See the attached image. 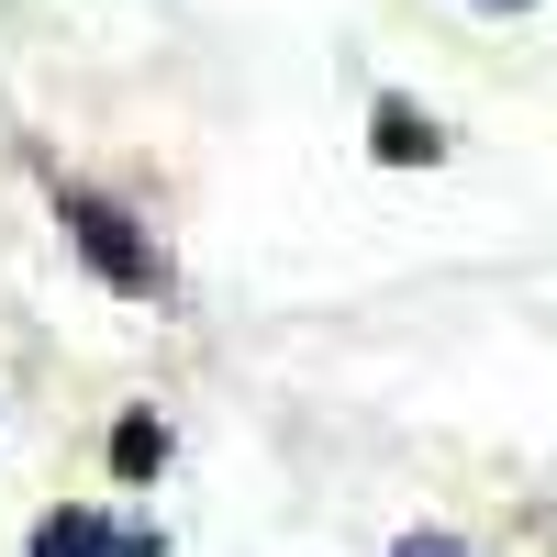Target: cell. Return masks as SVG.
<instances>
[{
    "mask_svg": "<svg viewBox=\"0 0 557 557\" xmlns=\"http://www.w3.org/2000/svg\"><path fill=\"white\" fill-rule=\"evenodd\" d=\"M67 235H78V257L101 268L112 290H134V301L157 290V257H146V235H134V212H112V201H89V190H78V201H67Z\"/></svg>",
    "mask_w": 557,
    "mask_h": 557,
    "instance_id": "1",
    "label": "cell"
},
{
    "mask_svg": "<svg viewBox=\"0 0 557 557\" xmlns=\"http://www.w3.org/2000/svg\"><path fill=\"white\" fill-rule=\"evenodd\" d=\"M34 557H157V535H134V524H101V513H45L34 524Z\"/></svg>",
    "mask_w": 557,
    "mask_h": 557,
    "instance_id": "2",
    "label": "cell"
},
{
    "mask_svg": "<svg viewBox=\"0 0 557 557\" xmlns=\"http://www.w3.org/2000/svg\"><path fill=\"white\" fill-rule=\"evenodd\" d=\"M380 157L391 168H424V157H446V134L412 112V101H380Z\"/></svg>",
    "mask_w": 557,
    "mask_h": 557,
    "instance_id": "3",
    "label": "cell"
},
{
    "mask_svg": "<svg viewBox=\"0 0 557 557\" xmlns=\"http://www.w3.org/2000/svg\"><path fill=\"white\" fill-rule=\"evenodd\" d=\"M112 469L123 480H157L168 469V424H157V412H123V424H112Z\"/></svg>",
    "mask_w": 557,
    "mask_h": 557,
    "instance_id": "4",
    "label": "cell"
},
{
    "mask_svg": "<svg viewBox=\"0 0 557 557\" xmlns=\"http://www.w3.org/2000/svg\"><path fill=\"white\" fill-rule=\"evenodd\" d=\"M401 557H469L457 535H401Z\"/></svg>",
    "mask_w": 557,
    "mask_h": 557,
    "instance_id": "5",
    "label": "cell"
},
{
    "mask_svg": "<svg viewBox=\"0 0 557 557\" xmlns=\"http://www.w3.org/2000/svg\"><path fill=\"white\" fill-rule=\"evenodd\" d=\"M491 12H524V0H491Z\"/></svg>",
    "mask_w": 557,
    "mask_h": 557,
    "instance_id": "6",
    "label": "cell"
}]
</instances>
